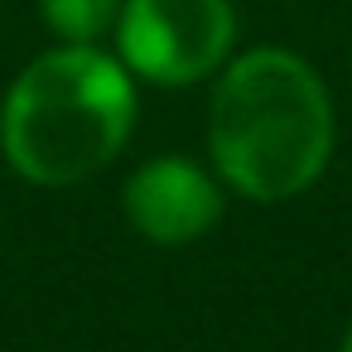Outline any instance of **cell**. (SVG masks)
<instances>
[{
	"label": "cell",
	"mask_w": 352,
	"mask_h": 352,
	"mask_svg": "<svg viewBox=\"0 0 352 352\" xmlns=\"http://www.w3.org/2000/svg\"><path fill=\"white\" fill-rule=\"evenodd\" d=\"M208 145L236 193L256 203L304 193L333 155V102L323 78L289 49L232 58L212 87Z\"/></svg>",
	"instance_id": "cell-1"
},
{
	"label": "cell",
	"mask_w": 352,
	"mask_h": 352,
	"mask_svg": "<svg viewBox=\"0 0 352 352\" xmlns=\"http://www.w3.org/2000/svg\"><path fill=\"white\" fill-rule=\"evenodd\" d=\"M342 352H352V328H347V338H342Z\"/></svg>",
	"instance_id": "cell-6"
},
{
	"label": "cell",
	"mask_w": 352,
	"mask_h": 352,
	"mask_svg": "<svg viewBox=\"0 0 352 352\" xmlns=\"http://www.w3.org/2000/svg\"><path fill=\"white\" fill-rule=\"evenodd\" d=\"M232 0H126L116 20L121 63L155 87L203 82L232 58Z\"/></svg>",
	"instance_id": "cell-3"
},
{
	"label": "cell",
	"mask_w": 352,
	"mask_h": 352,
	"mask_svg": "<svg viewBox=\"0 0 352 352\" xmlns=\"http://www.w3.org/2000/svg\"><path fill=\"white\" fill-rule=\"evenodd\" d=\"M126 0H39L44 25L63 44H97L107 30H116Z\"/></svg>",
	"instance_id": "cell-5"
},
{
	"label": "cell",
	"mask_w": 352,
	"mask_h": 352,
	"mask_svg": "<svg viewBox=\"0 0 352 352\" xmlns=\"http://www.w3.org/2000/svg\"><path fill=\"white\" fill-rule=\"evenodd\" d=\"M126 217L155 246H188L222 217V188L184 155H160L126 179Z\"/></svg>",
	"instance_id": "cell-4"
},
{
	"label": "cell",
	"mask_w": 352,
	"mask_h": 352,
	"mask_svg": "<svg viewBox=\"0 0 352 352\" xmlns=\"http://www.w3.org/2000/svg\"><path fill=\"white\" fill-rule=\"evenodd\" d=\"M135 126L131 68L97 44L39 54L6 92L0 150L30 184L63 188L107 169Z\"/></svg>",
	"instance_id": "cell-2"
}]
</instances>
